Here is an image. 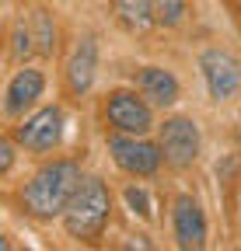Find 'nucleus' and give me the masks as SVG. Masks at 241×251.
Returning <instances> with one entry per match:
<instances>
[{
    "label": "nucleus",
    "mask_w": 241,
    "mask_h": 251,
    "mask_svg": "<svg viewBox=\"0 0 241 251\" xmlns=\"http://www.w3.org/2000/svg\"><path fill=\"white\" fill-rule=\"evenodd\" d=\"M18 140L28 150H53L59 140H63V112L56 105L35 112L32 119H25V126L18 129Z\"/></svg>",
    "instance_id": "0eeeda50"
},
{
    "label": "nucleus",
    "mask_w": 241,
    "mask_h": 251,
    "mask_svg": "<svg viewBox=\"0 0 241 251\" xmlns=\"http://www.w3.org/2000/svg\"><path fill=\"white\" fill-rule=\"evenodd\" d=\"M115 14L126 28L133 31H143L150 21H154V7H150V0H115Z\"/></svg>",
    "instance_id": "f8f14e48"
},
{
    "label": "nucleus",
    "mask_w": 241,
    "mask_h": 251,
    "mask_svg": "<svg viewBox=\"0 0 241 251\" xmlns=\"http://www.w3.org/2000/svg\"><path fill=\"white\" fill-rule=\"evenodd\" d=\"M199 70L206 77V87H210L214 101H231L241 91V63L224 49H206L199 56Z\"/></svg>",
    "instance_id": "7ed1b4c3"
},
{
    "label": "nucleus",
    "mask_w": 241,
    "mask_h": 251,
    "mask_svg": "<svg viewBox=\"0 0 241 251\" xmlns=\"http://www.w3.org/2000/svg\"><path fill=\"white\" fill-rule=\"evenodd\" d=\"M126 202H130V209H133V213H140L143 220L150 216V199H147L143 188H126Z\"/></svg>",
    "instance_id": "2eb2a0df"
},
{
    "label": "nucleus",
    "mask_w": 241,
    "mask_h": 251,
    "mask_svg": "<svg viewBox=\"0 0 241 251\" xmlns=\"http://www.w3.org/2000/svg\"><path fill=\"white\" fill-rule=\"evenodd\" d=\"M150 7H154V21L158 25H178L186 14V0H150Z\"/></svg>",
    "instance_id": "ddd939ff"
},
{
    "label": "nucleus",
    "mask_w": 241,
    "mask_h": 251,
    "mask_svg": "<svg viewBox=\"0 0 241 251\" xmlns=\"http://www.w3.org/2000/svg\"><path fill=\"white\" fill-rule=\"evenodd\" d=\"M136 87L147 98V105H158V108H168L178 101V80L164 70V67H143L136 74Z\"/></svg>",
    "instance_id": "1a4fd4ad"
},
{
    "label": "nucleus",
    "mask_w": 241,
    "mask_h": 251,
    "mask_svg": "<svg viewBox=\"0 0 241 251\" xmlns=\"http://www.w3.org/2000/svg\"><path fill=\"white\" fill-rule=\"evenodd\" d=\"M42 87H46V77H42V70H21L14 80H11V87H7V112L11 115H21L25 108H32L39 98H42Z\"/></svg>",
    "instance_id": "9b49d317"
},
{
    "label": "nucleus",
    "mask_w": 241,
    "mask_h": 251,
    "mask_svg": "<svg viewBox=\"0 0 241 251\" xmlns=\"http://www.w3.org/2000/svg\"><path fill=\"white\" fill-rule=\"evenodd\" d=\"M171 224H175V241L178 248H192L199 251L206 244V220L196 199L189 196H178L175 199V213H171Z\"/></svg>",
    "instance_id": "6e6552de"
},
{
    "label": "nucleus",
    "mask_w": 241,
    "mask_h": 251,
    "mask_svg": "<svg viewBox=\"0 0 241 251\" xmlns=\"http://www.w3.org/2000/svg\"><path fill=\"white\" fill-rule=\"evenodd\" d=\"M108 122L119 133L143 136V133H150V126H154V115H150V105L143 101V94L136 98L133 91H115L108 98Z\"/></svg>",
    "instance_id": "423d86ee"
},
{
    "label": "nucleus",
    "mask_w": 241,
    "mask_h": 251,
    "mask_svg": "<svg viewBox=\"0 0 241 251\" xmlns=\"http://www.w3.org/2000/svg\"><path fill=\"white\" fill-rule=\"evenodd\" d=\"M161 153L164 161L175 168H189L196 157H199V129L192 119L175 115L161 126Z\"/></svg>",
    "instance_id": "39448f33"
},
{
    "label": "nucleus",
    "mask_w": 241,
    "mask_h": 251,
    "mask_svg": "<svg viewBox=\"0 0 241 251\" xmlns=\"http://www.w3.org/2000/svg\"><path fill=\"white\" fill-rule=\"evenodd\" d=\"M108 213H112V196H108L105 181L80 178L77 192L70 196V202L63 209V224L74 237H98L108 224Z\"/></svg>",
    "instance_id": "f03ea898"
},
{
    "label": "nucleus",
    "mask_w": 241,
    "mask_h": 251,
    "mask_svg": "<svg viewBox=\"0 0 241 251\" xmlns=\"http://www.w3.org/2000/svg\"><path fill=\"white\" fill-rule=\"evenodd\" d=\"M95 67H98V46H95V39H84V42L74 49L70 63H67V80H70V91H74V94L91 91V84H95Z\"/></svg>",
    "instance_id": "9d476101"
},
{
    "label": "nucleus",
    "mask_w": 241,
    "mask_h": 251,
    "mask_svg": "<svg viewBox=\"0 0 241 251\" xmlns=\"http://www.w3.org/2000/svg\"><path fill=\"white\" fill-rule=\"evenodd\" d=\"M108 150L115 157V164L123 168L126 175H136V178H147V175H154L161 168V147L154 143H147V140H136L130 133H119L108 140Z\"/></svg>",
    "instance_id": "20e7f679"
},
{
    "label": "nucleus",
    "mask_w": 241,
    "mask_h": 251,
    "mask_svg": "<svg viewBox=\"0 0 241 251\" xmlns=\"http://www.w3.org/2000/svg\"><path fill=\"white\" fill-rule=\"evenodd\" d=\"M11 164H14V147H11V140L0 136V175L11 171Z\"/></svg>",
    "instance_id": "dca6fc26"
},
{
    "label": "nucleus",
    "mask_w": 241,
    "mask_h": 251,
    "mask_svg": "<svg viewBox=\"0 0 241 251\" xmlns=\"http://www.w3.org/2000/svg\"><path fill=\"white\" fill-rule=\"evenodd\" d=\"M35 25H39V52H46V56H49V52L56 49V42H53V39H56V31H53L49 14H46V11H39V14H35Z\"/></svg>",
    "instance_id": "4468645a"
},
{
    "label": "nucleus",
    "mask_w": 241,
    "mask_h": 251,
    "mask_svg": "<svg viewBox=\"0 0 241 251\" xmlns=\"http://www.w3.org/2000/svg\"><path fill=\"white\" fill-rule=\"evenodd\" d=\"M80 185V168L74 161H53L25 185V209L32 216H59Z\"/></svg>",
    "instance_id": "f257e3e1"
}]
</instances>
